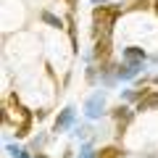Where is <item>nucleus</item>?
<instances>
[{"mask_svg": "<svg viewBox=\"0 0 158 158\" xmlns=\"http://www.w3.org/2000/svg\"><path fill=\"white\" fill-rule=\"evenodd\" d=\"M118 13H121L118 6H95V11H92V21H95L92 34H95V40L98 37H111V27H113Z\"/></svg>", "mask_w": 158, "mask_h": 158, "instance_id": "1", "label": "nucleus"}, {"mask_svg": "<svg viewBox=\"0 0 158 158\" xmlns=\"http://www.w3.org/2000/svg\"><path fill=\"white\" fill-rule=\"evenodd\" d=\"M42 21H45V24H50V27H61V19H56V16H53V13H42Z\"/></svg>", "mask_w": 158, "mask_h": 158, "instance_id": "10", "label": "nucleus"}, {"mask_svg": "<svg viewBox=\"0 0 158 158\" xmlns=\"http://www.w3.org/2000/svg\"><path fill=\"white\" fill-rule=\"evenodd\" d=\"M124 58L129 63H142L145 61V50H140V48H127L124 50Z\"/></svg>", "mask_w": 158, "mask_h": 158, "instance_id": "5", "label": "nucleus"}, {"mask_svg": "<svg viewBox=\"0 0 158 158\" xmlns=\"http://www.w3.org/2000/svg\"><path fill=\"white\" fill-rule=\"evenodd\" d=\"M66 6H69V8L74 11V8H77V0H66Z\"/></svg>", "mask_w": 158, "mask_h": 158, "instance_id": "13", "label": "nucleus"}, {"mask_svg": "<svg viewBox=\"0 0 158 158\" xmlns=\"http://www.w3.org/2000/svg\"><path fill=\"white\" fill-rule=\"evenodd\" d=\"M132 8H135V11H140V8H148V0H135V6H132Z\"/></svg>", "mask_w": 158, "mask_h": 158, "instance_id": "11", "label": "nucleus"}, {"mask_svg": "<svg viewBox=\"0 0 158 158\" xmlns=\"http://www.w3.org/2000/svg\"><path fill=\"white\" fill-rule=\"evenodd\" d=\"M95 3H103V0H95Z\"/></svg>", "mask_w": 158, "mask_h": 158, "instance_id": "16", "label": "nucleus"}, {"mask_svg": "<svg viewBox=\"0 0 158 158\" xmlns=\"http://www.w3.org/2000/svg\"><path fill=\"white\" fill-rule=\"evenodd\" d=\"M79 158H95V153H92V150H85V153H82Z\"/></svg>", "mask_w": 158, "mask_h": 158, "instance_id": "12", "label": "nucleus"}, {"mask_svg": "<svg viewBox=\"0 0 158 158\" xmlns=\"http://www.w3.org/2000/svg\"><path fill=\"white\" fill-rule=\"evenodd\" d=\"M103 111V95H92L87 103V116H98Z\"/></svg>", "mask_w": 158, "mask_h": 158, "instance_id": "6", "label": "nucleus"}, {"mask_svg": "<svg viewBox=\"0 0 158 158\" xmlns=\"http://www.w3.org/2000/svg\"><path fill=\"white\" fill-rule=\"evenodd\" d=\"M29 127H32V116H29V118H21V124L16 127V137H27V135H29Z\"/></svg>", "mask_w": 158, "mask_h": 158, "instance_id": "8", "label": "nucleus"}, {"mask_svg": "<svg viewBox=\"0 0 158 158\" xmlns=\"http://www.w3.org/2000/svg\"><path fill=\"white\" fill-rule=\"evenodd\" d=\"M148 108H158V92H153V90L137 103V111H148Z\"/></svg>", "mask_w": 158, "mask_h": 158, "instance_id": "4", "label": "nucleus"}, {"mask_svg": "<svg viewBox=\"0 0 158 158\" xmlns=\"http://www.w3.org/2000/svg\"><path fill=\"white\" fill-rule=\"evenodd\" d=\"M34 158H45V156H34Z\"/></svg>", "mask_w": 158, "mask_h": 158, "instance_id": "15", "label": "nucleus"}, {"mask_svg": "<svg viewBox=\"0 0 158 158\" xmlns=\"http://www.w3.org/2000/svg\"><path fill=\"white\" fill-rule=\"evenodd\" d=\"M135 74H137V63H127L124 69H118V77H124V79L135 77Z\"/></svg>", "mask_w": 158, "mask_h": 158, "instance_id": "9", "label": "nucleus"}, {"mask_svg": "<svg viewBox=\"0 0 158 158\" xmlns=\"http://www.w3.org/2000/svg\"><path fill=\"white\" fill-rule=\"evenodd\" d=\"M92 56H95L98 61H108V58H111V37H98Z\"/></svg>", "mask_w": 158, "mask_h": 158, "instance_id": "2", "label": "nucleus"}, {"mask_svg": "<svg viewBox=\"0 0 158 158\" xmlns=\"http://www.w3.org/2000/svg\"><path fill=\"white\" fill-rule=\"evenodd\" d=\"M156 13H158V0H156Z\"/></svg>", "mask_w": 158, "mask_h": 158, "instance_id": "14", "label": "nucleus"}, {"mask_svg": "<svg viewBox=\"0 0 158 158\" xmlns=\"http://www.w3.org/2000/svg\"><path fill=\"white\" fill-rule=\"evenodd\" d=\"M71 121H74V111H71V108H63V111H61V116L56 118V132L66 129V127L71 124Z\"/></svg>", "mask_w": 158, "mask_h": 158, "instance_id": "3", "label": "nucleus"}, {"mask_svg": "<svg viewBox=\"0 0 158 158\" xmlns=\"http://www.w3.org/2000/svg\"><path fill=\"white\" fill-rule=\"evenodd\" d=\"M95 158H121V150H118L116 145H108V148H103L100 153H95Z\"/></svg>", "mask_w": 158, "mask_h": 158, "instance_id": "7", "label": "nucleus"}]
</instances>
